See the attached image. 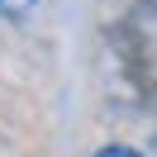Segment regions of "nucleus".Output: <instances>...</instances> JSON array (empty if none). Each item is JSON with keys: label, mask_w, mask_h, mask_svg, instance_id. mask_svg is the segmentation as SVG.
I'll use <instances>...</instances> for the list:
<instances>
[{"label": "nucleus", "mask_w": 157, "mask_h": 157, "mask_svg": "<svg viewBox=\"0 0 157 157\" xmlns=\"http://www.w3.org/2000/svg\"><path fill=\"white\" fill-rule=\"evenodd\" d=\"M95 157H143L138 147H124V143H109V147H100Z\"/></svg>", "instance_id": "f257e3e1"}, {"label": "nucleus", "mask_w": 157, "mask_h": 157, "mask_svg": "<svg viewBox=\"0 0 157 157\" xmlns=\"http://www.w3.org/2000/svg\"><path fill=\"white\" fill-rule=\"evenodd\" d=\"M33 10V0H0V14H24Z\"/></svg>", "instance_id": "f03ea898"}]
</instances>
